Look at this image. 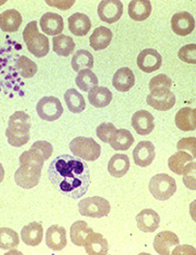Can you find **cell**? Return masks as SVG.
Here are the masks:
<instances>
[{
    "instance_id": "f6af8a7d",
    "label": "cell",
    "mask_w": 196,
    "mask_h": 255,
    "mask_svg": "<svg viewBox=\"0 0 196 255\" xmlns=\"http://www.w3.org/2000/svg\"><path fill=\"white\" fill-rule=\"evenodd\" d=\"M196 137L183 138L177 143V149L178 150H183V149L189 150L192 154V156L196 159Z\"/></svg>"
},
{
    "instance_id": "277c9868",
    "label": "cell",
    "mask_w": 196,
    "mask_h": 255,
    "mask_svg": "<svg viewBox=\"0 0 196 255\" xmlns=\"http://www.w3.org/2000/svg\"><path fill=\"white\" fill-rule=\"evenodd\" d=\"M176 180L167 174H158L150 179L149 189L154 198L158 201H167L176 191Z\"/></svg>"
},
{
    "instance_id": "83f0119b",
    "label": "cell",
    "mask_w": 196,
    "mask_h": 255,
    "mask_svg": "<svg viewBox=\"0 0 196 255\" xmlns=\"http://www.w3.org/2000/svg\"><path fill=\"white\" fill-rule=\"evenodd\" d=\"M93 229L89 228L87 223L83 221L73 222L70 229V238L74 245L82 247L85 245L87 238L93 234Z\"/></svg>"
},
{
    "instance_id": "8d00e7d4",
    "label": "cell",
    "mask_w": 196,
    "mask_h": 255,
    "mask_svg": "<svg viewBox=\"0 0 196 255\" xmlns=\"http://www.w3.org/2000/svg\"><path fill=\"white\" fill-rule=\"evenodd\" d=\"M17 69L21 77L31 78L37 74L38 68L35 62L30 60L26 56H21L17 61Z\"/></svg>"
},
{
    "instance_id": "d6986e66",
    "label": "cell",
    "mask_w": 196,
    "mask_h": 255,
    "mask_svg": "<svg viewBox=\"0 0 196 255\" xmlns=\"http://www.w3.org/2000/svg\"><path fill=\"white\" fill-rule=\"evenodd\" d=\"M113 87L120 92H127L135 85V76L128 67L119 69L113 78Z\"/></svg>"
},
{
    "instance_id": "f1b7e54d",
    "label": "cell",
    "mask_w": 196,
    "mask_h": 255,
    "mask_svg": "<svg viewBox=\"0 0 196 255\" xmlns=\"http://www.w3.org/2000/svg\"><path fill=\"white\" fill-rule=\"evenodd\" d=\"M30 128L8 126L5 130L8 142L13 147H21L30 141Z\"/></svg>"
},
{
    "instance_id": "7bdbcfd3",
    "label": "cell",
    "mask_w": 196,
    "mask_h": 255,
    "mask_svg": "<svg viewBox=\"0 0 196 255\" xmlns=\"http://www.w3.org/2000/svg\"><path fill=\"white\" fill-rule=\"evenodd\" d=\"M117 130L116 127L111 123H103L96 128V134L105 143L109 142L110 138Z\"/></svg>"
},
{
    "instance_id": "9c48e42d",
    "label": "cell",
    "mask_w": 196,
    "mask_h": 255,
    "mask_svg": "<svg viewBox=\"0 0 196 255\" xmlns=\"http://www.w3.org/2000/svg\"><path fill=\"white\" fill-rule=\"evenodd\" d=\"M133 160L136 165L139 167H148L150 166L156 157L155 146L151 141H139L132 153Z\"/></svg>"
},
{
    "instance_id": "7a4b0ae2",
    "label": "cell",
    "mask_w": 196,
    "mask_h": 255,
    "mask_svg": "<svg viewBox=\"0 0 196 255\" xmlns=\"http://www.w3.org/2000/svg\"><path fill=\"white\" fill-rule=\"evenodd\" d=\"M23 37L28 51L35 57L41 58L49 54L50 41L45 35L39 32L37 21H31L27 24L23 30Z\"/></svg>"
},
{
    "instance_id": "836d02e7",
    "label": "cell",
    "mask_w": 196,
    "mask_h": 255,
    "mask_svg": "<svg viewBox=\"0 0 196 255\" xmlns=\"http://www.w3.org/2000/svg\"><path fill=\"white\" fill-rule=\"evenodd\" d=\"M93 56L89 51L80 50L76 51L72 57V67L73 71L79 72L82 70H91L93 67Z\"/></svg>"
},
{
    "instance_id": "d4e9b609",
    "label": "cell",
    "mask_w": 196,
    "mask_h": 255,
    "mask_svg": "<svg viewBox=\"0 0 196 255\" xmlns=\"http://www.w3.org/2000/svg\"><path fill=\"white\" fill-rule=\"evenodd\" d=\"M151 10V3L148 0H133L128 6V14L135 21L145 20L150 17Z\"/></svg>"
},
{
    "instance_id": "5bb4252c",
    "label": "cell",
    "mask_w": 196,
    "mask_h": 255,
    "mask_svg": "<svg viewBox=\"0 0 196 255\" xmlns=\"http://www.w3.org/2000/svg\"><path fill=\"white\" fill-rule=\"evenodd\" d=\"M131 125L140 135L150 134L155 128L154 117L149 111H136L131 118Z\"/></svg>"
},
{
    "instance_id": "603a6c76",
    "label": "cell",
    "mask_w": 196,
    "mask_h": 255,
    "mask_svg": "<svg viewBox=\"0 0 196 255\" xmlns=\"http://www.w3.org/2000/svg\"><path fill=\"white\" fill-rule=\"evenodd\" d=\"M113 38V32L109 28L100 26L93 30V34L90 36V46L94 51H101L108 47Z\"/></svg>"
},
{
    "instance_id": "30bf717a",
    "label": "cell",
    "mask_w": 196,
    "mask_h": 255,
    "mask_svg": "<svg viewBox=\"0 0 196 255\" xmlns=\"http://www.w3.org/2000/svg\"><path fill=\"white\" fill-rule=\"evenodd\" d=\"M42 170L20 166L15 173V181L17 186L25 189L33 188L39 183Z\"/></svg>"
},
{
    "instance_id": "1f68e13d",
    "label": "cell",
    "mask_w": 196,
    "mask_h": 255,
    "mask_svg": "<svg viewBox=\"0 0 196 255\" xmlns=\"http://www.w3.org/2000/svg\"><path fill=\"white\" fill-rule=\"evenodd\" d=\"M64 99L68 110L73 113H81L86 109V101L83 96L75 89H69L65 92Z\"/></svg>"
},
{
    "instance_id": "8992f818",
    "label": "cell",
    "mask_w": 196,
    "mask_h": 255,
    "mask_svg": "<svg viewBox=\"0 0 196 255\" xmlns=\"http://www.w3.org/2000/svg\"><path fill=\"white\" fill-rule=\"evenodd\" d=\"M37 112L42 120L54 122L62 117L64 108L60 100L56 97H44L37 103Z\"/></svg>"
},
{
    "instance_id": "e575fe53",
    "label": "cell",
    "mask_w": 196,
    "mask_h": 255,
    "mask_svg": "<svg viewBox=\"0 0 196 255\" xmlns=\"http://www.w3.org/2000/svg\"><path fill=\"white\" fill-rule=\"evenodd\" d=\"M75 83L80 90L87 92L98 86L99 80L96 75L91 70H82L78 72Z\"/></svg>"
},
{
    "instance_id": "ee69618b",
    "label": "cell",
    "mask_w": 196,
    "mask_h": 255,
    "mask_svg": "<svg viewBox=\"0 0 196 255\" xmlns=\"http://www.w3.org/2000/svg\"><path fill=\"white\" fill-rule=\"evenodd\" d=\"M183 175H184L183 181L185 186L187 188L195 191L196 190V162L195 161L190 163Z\"/></svg>"
},
{
    "instance_id": "5b68a950",
    "label": "cell",
    "mask_w": 196,
    "mask_h": 255,
    "mask_svg": "<svg viewBox=\"0 0 196 255\" xmlns=\"http://www.w3.org/2000/svg\"><path fill=\"white\" fill-rule=\"evenodd\" d=\"M80 215L90 218H102L109 215L110 202L100 196H93L81 200L78 203Z\"/></svg>"
},
{
    "instance_id": "ac0fdd59",
    "label": "cell",
    "mask_w": 196,
    "mask_h": 255,
    "mask_svg": "<svg viewBox=\"0 0 196 255\" xmlns=\"http://www.w3.org/2000/svg\"><path fill=\"white\" fill-rule=\"evenodd\" d=\"M21 238L27 246L36 247L41 244L44 238V228L38 222H31L24 226L21 231Z\"/></svg>"
},
{
    "instance_id": "2e32d148",
    "label": "cell",
    "mask_w": 196,
    "mask_h": 255,
    "mask_svg": "<svg viewBox=\"0 0 196 255\" xmlns=\"http://www.w3.org/2000/svg\"><path fill=\"white\" fill-rule=\"evenodd\" d=\"M67 243L66 231L64 227L51 226L46 232V245L54 251H61Z\"/></svg>"
},
{
    "instance_id": "4fadbf2b",
    "label": "cell",
    "mask_w": 196,
    "mask_h": 255,
    "mask_svg": "<svg viewBox=\"0 0 196 255\" xmlns=\"http://www.w3.org/2000/svg\"><path fill=\"white\" fill-rule=\"evenodd\" d=\"M176 101V96L170 91L150 93L147 96V104L156 111H169L173 108Z\"/></svg>"
},
{
    "instance_id": "44dd1931",
    "label": "cell",
    "mask_w": 196,
    "mask_h": 255,
    "mask_svg": "<svg viewBox=\"0 0 196 255\" xmlns=\"http://www.w3.org/2000/svg\"><path fill=\"white\" fill-rule=\"evenodd\" d=\"M84 246L86 252L89 255H106L109 250L107 239L101 234H95L94 232L89 235Z\"/></svg>"
},
{
    "instance_id": "4dcf8cb0",
    "label": "cell",
    "mask_w": 196,
    "mask_h": 255,
    "mask_svg": "<svg viewBox=\"0 0 196 255\" xmlns=\"http://www.w3.org/2000/svg\"><path fill=\"white\" fill-rule=\"evenodd\" d=\"M88 100L95 108L107 107L113 100V93L107 88L96 86L89 91Z\"/></svg>"
},
{
    "instance_id": "b9f144b4",
    "label": "cell",
    "mask_w": 196,
    "mask_h": 255,
    "mask_svg": "<svg viewBox=\"0 0 196 255\" xmlns=\"http://www.w3.org/2000/svg\"><path fill=\"white\" fill-rule=\"evenodd\" d=\"M178 57L181 60L188 64H196V44L184 45L178 51Z\"/></svg>"
},
{
    "instance_id": "4316f807",
    "label": "cell",
    "mask_w": 196,
    "mask_h": 255,
    "mask_svg": "<svg viewBox=\"0 0 196 255\" xmlns=\"http://www.w3.org/2000/svg\"><path fill=\"white\" fill-rule=\"evenodd\" d=\"M194 159L195 158L189 153L183 150H179L172 156H170L168 161V165L170 170L175 174L183 175L190 163L193 162Z\"/></svg>"
},
{
    "instance_id": "d590c367",
    "label": "cell",
    "mask_w": 196,
    "mask_h": 255,
    "mask_svg": "<svg viewBox=\"0 0 196 255\" xmlns=\"http://www.w3.org/2000/svg\"><path fill=\"white\" fill-rule=\"evenodd\" d=\"M19 244V236L16 231L9 228L0 229V249H13Z\"/></svg>"
},
{
    "instance_id": "bcb514c9",
    "label": "cell",
    "mask_w": 196,
    "mask_h": 255,
    "mask_svg": "<svg viewBox=\"0 0 196 255\" xmlns=\"http://www.w3.org/2000/svg\"><path fill=\"white\" fill-rule=\"evenodd\" d=\"M4 177V169H3V165L0 163V183L3 181Z\"/></svg>"
},
{
    "instance_id": "7402d4cb",
    "label": "cell",
    "mask_w": 196,
    "mask_h": 255,
    "mask_svg": "<svg viewBox=\"0 0 196 255\" xmlns=\"http://www.w3.org/2000/svg\"><path fill=\"white\" fill-rule=\"evenodd\" d=\"M130 159L127 154H116L110 159L108 172L115 178H121L130 169Z\"/></svg>"
},
{
    "instance_id": "3957f363",
    "label": "cell",
    "mask_w": 196,
    "mask_h": 255,
    "mask_svg": "<svg viewBox=\"0 0 196 255\" xmlns=\"http://www.w3.org/2000/svg\"><path fill=\"white\" fill-rule=\"evenodd\" d=\"M69 148L75 157L81 158L86 161H96L101 154L100 145L92 137L74 138L70 141Z\"/></svg>"
},
{
    "instance_id": "f35d334b",
    "label": "cell",
    "mask_w": 196,
    "mask_h": 255,
    "mask_svg": "<svg viewBox=\"0 0 196 255\" xmlns=\"http://www.w3.org/2000/svg\"><path fill=\"white\" fill-rule=\"evenodd\" d=\"M171 87H172V80L165 74H159L153 77L149 84L150 93L170 91Z\"/></svg>"
},
{
    "instance_id": "60d3db41",
    "label": "cell",
    "mask_w": 196,
    "mask_h": 255,
    "mask_svg": "<svg viewBox=\"0 0 196 255\" xmlns=\"http://www.w3.org/2000/svg\"><path fill=\"white\" fill-rule=\"evenodd\" d=\"M31 120L29 115L23 111H16L9 119L8 126L31 128Z\"/></svg>"
},
{
    "instance_id": "ab89813d",
    "label": "cell",
    "mask_w": 196,
    "mask_h": 255,
    "mask_svg": "<svg viewBox=\"0 0 196 255\" xmlns=\"http://www.w3.org/2000/svg\"><path fill=\"white\" fill-rule=\"evenodd\" d=\"M30 149L39 154L44 161L49 160L53 154V146L50 142L46 141H37L34 142Z\"/></svg>"
},
{
    "instance_id": "e0dca14e",
    "label": "cell",
    "mask_w": 196,
    "mask_h": 255,
    "mask_svg": "<svg viewBox=\"0 0 196 255\" xmlns=\"http://www.w3.org/2000/svg\"><path fill=\"white\" fill-rule=\"evenodd\" d=\"M40 25L44 33L50 36H57L64 30V18L59 14L47 12L41 17Z\"/></svg>"
},
{
    "instance_id": "9a60e30c",
    "label": "cell",
    "mask_w": 196,
    "mask_h": 255,
    "mask_svg": "<svg viewBox=\"0 0 196 255\" xmlns=\"http://www.w3.org/2000/svg\"><path fill=\"white\" fill-rule=\"evenodd\" d=\"M137 228L143 233H153L159 228V215L155 210L146 208L140 212L136 217Z\"/></svg>"
},
{
    "instance_id": "cb8c5ba5",
    "label": "cell",
    "mask_w": 196,
    "mask_h": 255,
    "mask_svg": "<svg viewBox=\"0 0 196 255\" xmlns=\"http://www.w3.org/2000/svg\"><path fill=\"white\" fill-rule=\"evenodd\" d=\"M23 22L21 13L17 10H4L0 14V28L4 32H15L17 31Z\"/></svg>"
},
{
    "instance_id": "484cf974",
    "label": "cell",
    "mask_w": 196,
    "mask_h": 255,
    "mask_svg": "<svg viewBox=\"0 0 196 255\" xmlns=\"http://www.w3.org/2000/svg\"><path fill=\"white\" fill-rule=\"evenodd\" d=\"M196 109L185 107L181 109L176 115L175 122L177 128L183 131L196 130Z\"/></svg>"
},
{
    "instance_id": "6da1fadb",
    "label": "cell",
    "mask_w": 196,
    "mask_h": 255,
    "mask_svg": "<svg viewBox=\"0 0 196 255\" xmlns=\"http://www.w3.org/2000/svg\"><path fill=\"white\" fill-rule=\"evenodd\" d=\"M48 177L61 194L74 200L86 195L91 183L87 163L66 154L58 155L51 161Z\"/></svg>"
},
{
    "instance_id": "7c38bea8",
    "label": "cell",
    "mask_w": 196,
    "mask_h": 255,
    "mask_svg": "<svg viewBox=\"0 0 196 255\" xmlns=\"http://www.w3.org/2000/svg\"><path fill=\"white\" fill-rule=\"evenodd\" d=\"M178 236L173 232L163 231L156 235L153 246L156 252L160 255H168L171 254L170 249L179 245Z\"/></svg>"
},
{
    "instance_id": "74e56055",
    "label": "cell",
    "mask_w": 196,
    "mask_h": 255,
    "mask_svg": "<svg viewBox=\"0 0 196 255\" xmlns=\"http://www.w3.org/2000/svg\"><path fill=\"white\" fill-rule=\"evenodd\" d=\"M19 161H20V166H25L29 168L42 170L44 167V159L32 149H30L29 151L23 152L19 157Z\"/></svg>"
},
{
    "instance_id": "ba28073f",
    "label": "cell",
    "mask_w": 196,
    "mask_h": 255,
    "mask_svg": "<svg viewBox=\"0 0 196 255\" xmlns=\"http://www.w3.org/2000/svg\"><path fill=\"white\" fill-rule=\"evenodd\" d=\"M162 56L159 52L149 48L140 52L136 59V63L140 70L146 73H151L159 70L162 65Z\"/></svg>"
},
{
    "instance_id": "f546056e",
    "label": "cell",
    "mask_w": 196,
    "mask_h": 255,
    "mask_svg": "<svg viewBox=\"0 0 196 255\" xmlns=\"http://www.w3.org/2000/svg\"><path fill=\"white\" fill-rule=\"evenodd\" d=\"M109 143L114 150L125 151L134 143V137L130 131L121 128L113 133L110 138Z\"/></svg>"
},
{
    "instance_id": "d6a6232c",
    "label": "cell",
    "mask_w": 196,
    "mask_h": 255,
    "mask_svg": "<svg viewBox=\"0 0 196 255\" xmlns=\"http://www.w3.org/2000/svg\"><path fill=\"white\" fill-rule=\"evenodd\" d=\"M75 44L72 37L66 35H59L53 37V51L62 57H68L73 53Z\"/></svg>"
},
{
    "instance_id": "52a82bcc",
    "label": "cell",
    "mask_w": 196,
    "mask_h": 255,
    "mask_svg": "<svg viewBox=\"0 0 196 255\" xmlns=\"http://www.w3.org/2000/svg\"><path fill=\"white\" fill-rule=\"evenodd\" d=\"M123 3L119 0L101 1L98 7V15L100 20L107 24H114L123 14Z\"/></svg>"
},
{
    "instance_id": "8fae6325",
    "label": "cell",
    "mask_w": 196,
    "mask_h": 255,
    "mask_svg": "<svg viewBox=\"0 0 196 255\" xmlns=\"http://www.w3.org/2000/svg\"><path fill=\"white\" fill-rule=\"evenodd\" d=\"M171 28L175 33L185 37L193 32L196 28V20L193 16L187 11L178 12L171 18Z\"/></svg>"
},
{
    "instance_id": "ffe728a7",
    "label": "cell",
    "mask_w": 196,
    "mask_h": 255,
    "mask_svg": "<svg viewBox=\"0 0 196 255\" xmlns=\"http://www.w3.org/2000/svg\"><path fill=\"white\" fill-rule=\"evenodd\" d=\"M67 21L70 31L77 37L86 36L92 27L89 17L80 12L73 14Z\"/></svg>"
}]
</instances>
